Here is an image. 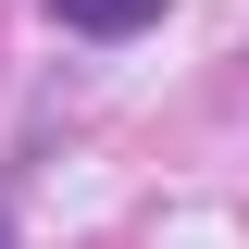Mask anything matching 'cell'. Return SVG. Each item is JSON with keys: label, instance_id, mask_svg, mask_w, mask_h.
Here are the masks:
<instances>
[{"label": "cell", "instance_id": "cell-1", "mask_svg": "<svg viewBox=\"0 0 249 249\" xmlns=\"http://www.w3.org/2000/svg\"><path fill=\"white\" fill-rule=\"evenodd\" d=\"M50 13H62L75 37H124V25H150L162 0H50Z\"/></svg>", "mask_w": 249, "mask_h": 249}]
</instances>
